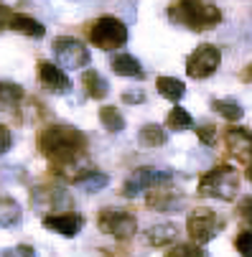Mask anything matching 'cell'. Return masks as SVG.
<instances>
[{
	"mask_svg": "<svg viewBox=\"0 0 252 257\" xmlns=\"http://www.w3.org/2000/svg\"><path fill=\"white\" fill-rule=\"evenodd\" d=\"M39 148L49 161V168L56 178L66 183H79L84 176L94 171L89 161L87 135L74 125H49L39 135Z\"/></svg>",
	"mask_w": 252,
	"mask_h": 257,
	"instance_id": "1",
	"label": "cell"
},
{
	"mask_svg": "<svg viewBox=\"0 0 252 257\" xmlns=\"http://www.w3.org/2000/svg\"><path fill=\"white\" fill-rule=\"evenodd\" d=\"M168 21L186 26L189 31H209L222 23V11L209 0H181L168 6Z\"/></svg>",
	"mask_w": 252,
	"mask_h": 257,
	"instance_id": "2",
	"label": "cell"
},
{
	"mask_svg": "<svg viewBox=\"0 0 252 257\" xmlns=\"http://www.w3.org/2000/svg\"><path fill=\"white\" fill-rule=\"evenodd\" d=\"M242 176L234 166L219 163L211 171H206L199 181V196L204 199H217V201H234L239 196Z\"/></svg>",
	"mask_w": 252,
	"mask_h": 257,
	"instance_id": "3",
	"label": "cell"
},
{
	"mask_svg": "<svg viewBox=\"0 0 252 257\" xmlns=\"http://www.w3.org/2000/svg\"><path fill=\"white\" fill-rule=\"evenodd\" d=\"M89 41L102 51H115L128 44V26L115 16H99L89 26Z\"/></svg>",
	"mask_w": 252,
	"mask_h": 257,
	"instance_id": "4",
	"label": "cell"
},
{
	"mask_svg": "<svg viewBox=\"0 0 252 257\" xmlns=\"http://www.w3.org/2000/svg\"><path fill=\"white\" fill-rule=\"evenodd\" d=\"M219 229H222V219L209 206H196L186 216V232L191 237V244H196V247L209 244L219 234Z\"/></svg>",
	"mask_w": 252,
	"mask_h": 257,
	"instance_id": "5",
	"label": "cell"
},
{
	"mask_svg": "<svg viewBox=\"0 0 252 257\" xmlns=\"http://www.w3.org/2000/svg\"><path fill=\"white\" fill-rule=\"evenodd\" d=\"M97 227H99V232L110 234L115 239H130L138 232V216L128 209L104 206L97 214Z\"/></svg>",
	"mask_w": 252,
	"mask_h": 257,
	"instance_id": "6",
	"label": "cell"
},
{
	"mask_svg": "<svg viewBox=\"0 0 252 257\" xmlns=\"http://www.w3.org/2000/svg\"><path fill=\"white\" fill-rule=\"evenodd\" d=\"M171 178H173L171 171H163V168H156V166H140V168H135V171L128 176V181L122 183V196L133 199V196H138V194H143V191H151V189H156V186L171 183Z\"/></svg>",
	"mask_w": 252,
	"mask_h": 257,
	"instance_id": "7",
	"label": "cell"
},
{
	"mask_svg": "<svg viewBox=\"0 0 252 257\" xmlns=\"http://www.w3.org/2000/svg\"><path fill=\"white\" fill-rule=\"evenodd\" d=\"M51 51H54L56 64L64 69H84L92 59L89 49L79 39H74V36H59V39H54Z\"/></svg>",
	"mask_w": 252,
	"mask_h": 257,
	"instance_id": "8",
	"label": "cell"
},
{
	"mask_svg": "<svg viewBox=\"0 0 252 257\" xmlns=\"http://www.w3.org/2000/svg\"><path fill=\"white\" fill-rule=\"evenodd\" d=\"M222 64V51L214 44H199L189 56H186V74L191 79H206Z\"/></svg>",
	"mask_w": 252,
	"mask_h": 257,
	"instance_id": "9",
	"label": "cell"
},
{
	"mask_svg": "<svg viewBox=\"0 0 252 257\" xmlns=\"http://www.w3.org/2000/svg\"><path fill=\"white\" fill-rule=\"evenodd\" d=\"M31 204H33V209L44 211V216L71 211V196L61 186H39V189H33L31 191Z\"/></svg>",
	"mask_w": 252,
	"mask_h": 257,
	"instance_id": "10",
	"label": "cell"
},
{
	"mask_svg": "<svg viewBox=\"0 0 252 257\" xmlns=\"http://www.w3.org/2000/svg\"><path fill=\"white\" fill-rule=\"evenodd\" d=\"M224 145H227L229 153H234L237 158H242L244 173L249 176V168H252V163H249V151H252L249 130H247V127H234V125L227 127V130H224Z\"/></svg>",
	"mask_w": 252,
	"mask_h": 257,
	"instance_id": "11",
	"label": "cell"
},
{
	"mask_svg": "<svg viewBox=\"0 0 252 257\" xmlns=\"http://www.w3.org/2000/svg\"><path fill=\"white\" fill-rule=\"evenodd\" d=\"M41 224L54 232V234H61V237H77L84 227V216L77 214V211H66V214H54V216H44Z\"/></svg>",
	"mask_w": 252,
	"mask_h": 257,
	"instance_id": "12",
	"label": "cell"
},
{
	"mask_svg": "<svg viewBox=\"0 0 252 257\" xmlns=\"http://www.w3.org/2000/svg\"><path fill=\"white\" fill-rule=\"evenodd\" d=\"M39 79H41L44 89L51 94H66L71 89V79L66 77V71L51 61H39Z\"/></svg>",
	"mask_w": 252,
	"mask_h": 257,
	"instance_id": "13",
	"label": "cell"
},
{
	"mask_svg": "<svg viewBox=\"0 0 252 257\" xmlns=\"http://www.w3.org/2000/svg\"><path fill=\"white\" fill-rule=\"evenodd\" d=\"M181 201H184V196L178 194L176 189H171V183H163V186L151 189L148 199H146V204L151 209H156V211H173V209L181 206Z\"/></svg>",
	"mask_w": 252,
	"mask_h": 257,
	"instance_id": "14",
	"label": "cell"
},
{
	"mask_svg": "<svg viewBox=\"0 0 252 257\" xmlns=\"http://www.w3.org/2000/svg\"><path fill=\"white\" fill-rule=\"evenodd\" d=\"M176 239H178V227L171 224V222L151 224L148 232H146V242L151 247H168V244H176Z\"/></svg>",
	"mask_w": 252,
	"mask_h": 257,
	"instance_id": "15",
	"label": "cell"
},
{
	"mask_svg": "<svg viewBox=\"0 0 252 257\" xmlns=\"http://www.w3.org/2000/svg\"><path fill=\"white\" fill-rule=\"evenodd\" d=\"M8 28H13V31L28 36V39H44V36H46L44 23H41V21H36V18H31V16H26V13H13Z\"/></svg>",
	"mask_w": 252,
	"mask_h": 257,
	"instance_id": "16",
	"label": "cell"
},
{
	"mask_svg": "<svg viewBox=\"0 0 252 257\" xmlns=\"http://www.w3.org/2000/svg\"><path fill=\"white\" fill-rule=\"evenodd\" d=\"M23 222V209L13 196H3L0 194V227L3 229H13Z\"/></svg>",
	"mask_w": 252,
	"mask_h": 257,
	"instance_id": "17",
	"label": "cell"
},
{
	"mask_svg": "<svg viewBox=\"0 0 252 257\" xmlns=\"http://www.w3.org/2000/svg\"><path fill=\"white\" fill-rule=\"evenodd\" d=\"M112 71L120 77H130V79H146V69H143V64L133 54H117L112 59Z\"/></svg>",
	"mask_w": 252,
	"mask_h": 257,
	"instance_id": "18",
	"label": "cell"
},
{
	"mask_svg": "<svg viewBox=\"0 0 252 257\" xmlns=\"http://www.w3.org/2000/svg\"><path fill=\"white\" fill-rule=\"evenodd\" d=\"M82 87H84L87 97H92V99H104L107 94H110V82L94 69H87L82 74Z\"/></svg>",
	"mask_w": 252,
	"mask_h": 257,
	"instance_id": "19",
	"label": "cell"
},
{
	"mask_svg": "<svg viewBox=\"0 0 252 257\" xmlns=\"http://www.w3.org/2000/svg\"><path fill=\"white\" fill-rule=\"evenodd\" d=\"M156 89L161 92V97L171 99V102H181L184 94H186V84L181 79H176V77H158L156 79Z\"/></svg>",
	"mask_w": 252,
	"mask_h": 257,
	"instance_id": "20",
	"label": "cell"
},
{
	"mask_svg": "<svg viewBox=\"0 0 252 257\" xmlns=\"http://www.w3.org/2000/svg\"><path fill=\"white\" fill-rule=\"evenodd\" d=\"M23 99V87L16 82H0V112L16 109Z\"/></svg>",
	"mask_w": 252,
	"mask_h": 257,
	"instance_id": "21",
	"label": "cell"
},
{
	"mask_svg": "<svg viewBox=\"0 0 252 257\" xmlns=\"http://www.w3.org/2000/svg\"><path fill=\"white\" fill-rule=\"evenodd\" d=\"M140 143L146 145V148H161V145L168 143V133L163 125L158 122H148L140 127Z\"/></svg>",
	"mask_w": 252,
	"mask_h": 257,
	"instance_id": "22",
	"label": "cell"
},
{
	"mask_svg": "<svg viewBox=\"0 0 252 257\" xmlns=\"http://www.w3.org/2000/svg\"><path fill=\"white\" fill-rule=\"evenodd\" d=\"M99 122H102V127L107 133H122L125 130V117H122L120 109L112 107V104H107V107L99 109Z\"/></svg>",
	"mask_w": 252,
	"mask_h": 257,
	"instance_id": "23",
	"label": "cell"
},
{
	"mask_svg": "<svg viewBox=\"0 0 252 257\" xmlns=\"http://www.w3.org/2000/svg\"><path fill=\"white\" fill-rule=\"evenodd\" d=\"M211 109H214V112H219L229 122H237L244 115V109H242V104L237 99H211Z\"/></svg>",
	"mask_w": 252,
	"mask_h": 257,
	"instance_id": "24",
	"label": "cell"
},
{
	"mask_svg": "<svg viewBox=\"0 0 252 257\" xmlns=\"http://www.w3.org/2000/svg\"><path fill=\"white\" fill-rule=\"evenodd\" d=\"M166 125L171 127V130H191L194 127V117L189 115V109H184L181 104H176L171 112H168V117H166Z\"/></svg>",
	"mask_w": 252,
	"mask_h": 257,
	"instance_id": "25",
	"label": "cell"
},
{
	"mask_svg": "<svg viewBox=\"0 0 252 257\" xmlns=\"http://www.w3.org/2000/svg\"><path fill=\"white\" fill-rule=\"evenodd\" d=\"M107 183H110V176H104V173H99L97 168L89 173V176H84L77 186L82 189V191H87V194H94V191H99V189H104Z\"/></svg>",
	"mask_w": 252,
	"mask_h": 257,
	"instance_id": "26",
	"label": "cell"
},
{
	"mask_svg": "<svg viewBox=\"0 0 252 257\" xmlns=\"http://www.w3.org/2000/svg\"><path fill=\"white\" fill-rule=\"evenodd\" d=\"M166 257H204V249L201 247H196V244H173L168 252H166Z\"/></svg>",
	"mask_w": 252,
	"mask_h": 257,
	"instance_id": "27",
	"label": "cell"
},
{
	"mask_svg": "<svg viewBox=\"0 0 252 257\" xmlns=\"http://www.w3.org/2000/svg\"><path fill=\"white\" fill-rule=\"evenodd\" d=\"M234 247H237V252H239L242 257H249V254H252V232H249V227H244V229L237 234Z\"/></svg>",
	"mask_w": 252,
	"mask_h": 257,
	"instance_id": "28",
	"label": "cell"
},
{
	"mask_svg": "<svg viewBox=\"0 0 252 257\" xmlns=\"http://www.w3.org/2000/svg\"><path fill=\"white\" fill-rule=\"evenodd\" d=\"M0 257H39V252L31 244H16V247H6L0 252Z\"/></svg>",
	"mask_w": 252,
	"mask_h": 257,
	"instance_id": "29",
	"label": "cell"
},
{
	"mask_svg": "<svg viewBox=\"0 0 252 257\" xmlns=\"http://www.w3.org/2000/svg\"><path fill=\"white\" fill-rule=\"evenodd\" d=\"M196 135H199V140H201L204 145H214V143H217L219 130L214 127L211 122H206V125H199V127H196Z\"/></svg>",
	"mask_w": 252,
	"mask_h": 257,
	"instance_id": "30",
	"label": "cell"
},
{
	"mask_svg": "<svg viewBox=\"0 0 252 257\" xmlns=\"http://www.w3.org/2000/svg\"><path fill=\"white\" fill-rule=\"evenodd\" d=\"M13 145V133L8 130V125H0V156H6Z\"/></svg>",
	"mask_w": 252,
	"mask_h": 257,
	"instance_id": "31",
	"label": "cell"
},
{
	"mask_svg": "<svg viewBox=\"0 0 252 257\" xmlns=\"http://www.w3.org/2000/svg\"><path fill=\"white\" fill-rule=\"evenodd\" d=\"M11 18H13V8L6 6V3H0V31H6V28H8Z\"/></svg>",
	"mask_w": 252,
	"mask_h": 257,
	"instance_id": "32",
	"label": "cell"
},
{
	"mask_svg": "<svg viewBox=\"0 0 252 257\" xmlns=\"http://www.w3.org/2000/svg\"><path fill=\"white\" fill-rule=\"evenodd\" d=\"M122 102L125 104H140V102H146V94L143 92H122Z\"/></svg>",
	"mask_w": 252,
	"mask_h": 257,
	"instance_id": "33",
	"label": "cell"
},
{
	"mask_svg": "<svg viewBox=\"0 0 252 257\" xmlns=\"http://www.w3.org/2000/svg\"><path fill=\"white\" fill-rule=\"evenodd\" d=\"M242 216H244V219H249V196H244V199H242Z\"/></svg>",
	"mask_w": 252,
	"mask_h": 257,
	"instance_id": "34",
	"label": "cell"
}]
</instances>
